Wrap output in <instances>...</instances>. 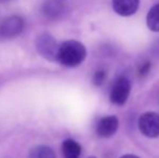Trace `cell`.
<instances>
[{
	"label": "cell",
	"mask_w": 159,
	"mask_h": 158,
	"mask_svg": "<svg viewBox=\"0 0 159 158\" xmlns=\"http://www.w3.org/2000/svg\"><path fill=\"white\" fill-rule=\"evenodd\" d=\"M105 78H106V73L104 70H98L94 74V77H93V82L96 86H100L104 82Z\"/></svg>",
	"instance_id": "cell-12"
},
{
	"label": "cell",
	"mask_w": 159,
	"mask_h": 158,
	"mask_svg": "<svg viewBox=\"0 0 159 158\" xmlns=\"http://www.w3.org/2000/svg\"><path fill=\"white\" fill-rule=\"evenodd\" d=\"M76 158H79V157H76Z\"/></svg>",
	"instance_id": "cell-16"
},
{
	"label": "cell",
	"mask_w": 159,
	"mask_h": 158,
	"mask_svg": "<svg viewBox=\"0 0 159 158\" xmlns=\"http://www.w3.org/2000/svg\"><path fill=\"white\" fill-rule=\"evenodd\" d=\"M28 158H57V156L52 148L44 145H39L30 151Z\"/></svg>",
	"instance_id": "cell-11"
},
{
	"label": "cell",
	"mask_w": 159,
	"mask_h": 158,
	"mask_svg": "<svg viewBox=\"0 0 159 158\" xmlns=\"http://www.w3.org/2000/svg\"><path fill=\"white\" fill-rule=\"evenodd\" d=\"M43 13L50 19H55L62 15L64 11V6L60 0H48L43 4Z\"/></svg>",
	"instance_id": "cell-8"
},
{
	"label": "cell",
	"mask_w": 159,
	"mask_h": 158,
	"mask_svg": "<svg viewBox=\"0 0 159 158\" xmlns=\"http://www.w3.org/2000/svg\"><path fill=\"white\" fill-rule=\"evenodd\" d=\"M62 151H63L65 158H76L79 157L80 153H81V147L76 141L68 139L63 142Z\"/></svg>",
	"instance_id": "cell-9"
},
{
	"label": "cell",
	"mask_w": 159,
	"mask_h": 158,
	"mask_svg": "<svg viewBox=\"0 0 159 158\" xmlns=\"http://www.w3.org/2000/svg\"><path fill=\"white\" fill-rule=\"evenodd\" d=\"M89 158H96V157H89Z\"/></svg>",
	"instance_id": "cell-15"
},
{
	"label": "cell",
	"mask_w": 159,
	"mask_h": 158,
	"mask_svg": "<svg viewBox=\"0 0 159 158\" xmlns=\"http://www.w3.org/2000/svg\"><path fill=\"white\" fill-rule=\"evenodd\" d=\"M87 51L82 43L76 40H68L60 46L57 61L67 67H76L86 59Z\"/></svg>",
	"instance_id": "cell-1"
},
{
	"label": "cell",
	"mask_w": 159,
	"mask_h": 158,
	"mask_svg": "<svg viewBox=\"0 0 159 158\" xmlns=\"http://www.w3.org/2000/svg\"><path fill=\"white\" fill-rule=\"evenodd\" d=\"M140 0H113V9L121 16H130L136 12Z\"/></svg>",
	"instance_id": "cell-7"
},
{
	"label": "cell",
	"mask_w": 159,
	"mask_h": 158,
	"mask_svg": "<svg viewBox=\"0 0 159 158\" xmlns=\"http://www.w3.org/2000/svg\"><path fill=\"white\" fill-rule=\"evenodd\" d=\"M147 27L152 32H159V3L155 4L147 13Z\"/></svg>",
	"instance_id": "cell-10"
},
{
	"label": "cell",
	"mask_w": 159,
	"mask_h": 158,
	"mask_svg": "<svg viewBox=\"0 0 159 158\" xmlns=\"http://www.w3.org/2000/svg\"><path fill=\"white\" fill-rule=\"evenodd\" d=\"M139 128L145 137H159V115L153 112L143 114L139 120Z\"/></svg>",
	"instance_id": "cell-4"
},
{
	"label": "cell",
	"mask_w": 159,
	"mask_h": 158,
	"mask_svg": "<svg viewBox=\"0 0 159 158\" xmlns=\"http://www.w3.org/2000/svg\"><path fill=\"white\" fill-rule=\"evenodd\" d=\"M120 158H139L138 156H135V155H131V154H128V155H124L122 157Z\"/></svg>",
	"instance_id": "cell-14"
},
{
	"label": "cell",
	"mask_w": 159,
	"mask_h": 158,
	"mask_svg": "<svg viewBox=\"0 0 159 158\" xmlns=\"http://www.w3.org/2000/svg\"><path fill=\"white\" fill-rule=\"evenodd\" d=\"M24 28V21L20 16H11L4 20L0 26V36L3 38H13L21 34Z\"/></svg>",
	"instance_id": "cell-5"
},
{
	"label": "cell",
	"mask_w": 159,
	"mask_h": 158,
	"mask_svg": "<svg viewBox=\"0 0 159 158\" xmlns=\"http://www.w3.org/2000/svg\"><path fill=\"white\" fill-rule=\"evenodd\" d=\"M36 47L41 56L49 61H57L60 46L57 43L55 39L49 34H41L37 38Z\"/></svg>",
	"instance_id": "cell-2"
},
{
	"label": "cell",
	"mask_w": 159,
	"mask_h": 158,
	"mask_svg": "<svg viewBox=\"0 0 159 158\" xmlns=\"http://www.w3.org/2000/svg\"><path fill=\"white\" fill-rule=\"evenodd\" d=\"M131 90V84L125 76H120L114 82L111 90V101L116 105H124Z\"/></svg>",
	"instance_id": "cell-3"
},
{
	"label": "cell",
	"mask_w": 159,
	"mask_h": 158,
	"mask_svg": "<svg viewBox=\"0 0 159 158\" xmlns=\"http://www.w3.org/2000/svg\"><path fill=\"white\" fill-rule=\"evenodd\" d=\"M149 70H151V63L146 62V63H144L140 67V70H139V75H140L141 77L145 76V75H147L149 73Z\"/></svg>",
	"instance_id": "cell-13"
},
{
	"label": "cell",
	"mask_w": 159,
	"mask_h": 158,
	"mask_svg": "<svg viewBox=\"0 0 159 158\" xmlns=\"http://www.w3.org/2000/svg\"><path fill=\"white\" fill-rule=\"evenodd\" d=\"M118 124L119 122L116 116H105L98 121L96 133L101 138H108L117 131Z\"/></svg>",
	"instance_id": "cell-6"
}]
</instances>
